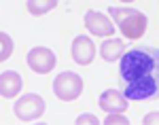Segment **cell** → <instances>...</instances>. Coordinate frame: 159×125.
I'll use <instances>...</instances> for the list:
<instances>
[{
	"label": "cell",
	"mask_w": 159,
	"mask_h": 125,
	"mask_svg": "<svg viewBox=\"0 0 159 125\" xmlns=\"http://www.w3.org/2000/svg\"><path fill=\"white\" fill-rule=\"evenodd\" d=\"M123 53H125V45H123L121 38H108V40H102V47H100V55H102V60H106V62H117V60H121Z\"/></svg>",
	"instance_id": "cell-10"
},
{
	"label": "cell",
	"mask_w": 159,
	"mask_h": 125,
	"mask_svg": "<svg viewBox=\"0 0 159 125\" xmlns=\"http://www.w3.org/2000/svg\"><path fill=\"white\" fill-rule=\"evenodd\" d=\"M129 119L123 113H108V117L104 119V125H127Z\"/></svg>",
	"instance_id": "cell-13"
},
{
	"label": "cell",
	"mask_w": 159,
	"mask_h": 125,
	"mask_svg": "<svg viewBox=\"0 0 159 125\" xmlns=\"http://www.w3.org/2000/svg\"><path fill=\"white\" fill-rule=\"evenodd\" d=\"M119 74L125 81L123 96L127 100H157L159 98V49L136 47L121 55Z\"/></svg>",
	"instance_id": "cell-1"
},
{
	"label": "cell",
	"mask_w": 159,
	"mask_h": 125,
	"mask_svg": "<svg viewBox=\"0 0 159 125\" xmlns=\"http://www.w3.org/2000/svg\"><path fill=\"white\" fill-rule=\"evenodd\" d=\"M142 123L144 125H155L157 123L159 125V113H148L144 119H142Z\"/></svg>",
	"instance_id": "cell-15"
},
{
	"label": "cell",
	"mask_w": 159,
	"mask_h": 125,
	"mask_svg": "<svg viewBox=\"0 0 159 125\" xmlns=\"http://www.w3.org/2000/svg\"><path fill=\"white\" fill-rule=\"evenodd\" d=\"M55 7H57V0H28V11L32 13L34 17L45 15V13H49Z\"/></svg>",
	"instance_id": "cell-11"
},
{
	"label": "cell",
	"mask_w": 159,
	"mask_h": 125,
	"mask_svg": "<svg viewBox=\"0 0 159 125\" xmlns=\"http://www.w3.org/2000/svg\"><path fill=\"white\" fill-rule=\"evenodd\" d=\"M13 53V40L7 32H0V64L7 62Z\"/></svg>",
	"instance_id": "cell-12"
},
{
	"label": "cell",
	"mask_w": 159,
	"mask_h": 125,
	"mask_svg": "<svg viewBox=\"0 0 159 125\" xmlns=\"http://www.w3.org/2000/svg\"><path fill=\"white\" fill-rule=\"evenodd\" d=\"M13 113L19 121H36L45 113V100L38 93H24L15 102Z\"/></svg>",
	"instance_id": "cell-4"
},
{
	"label": "cell",
	"mask_w": 159,
	"mask_h": 125,
	"mask_svg": "<svg viewBox=\"0 0 159 125\" xmlns=\"http://www.w3.org/2000/svg\"><path fill=\"white\" fill-rule=\"evenodd\" d=\"M98 125L100 119L96 117V114H81V117H76V125Z\"/></svg>",
	"instance_id": "cell-14"
},
{
	"label": "cell",
	"mask_w": 159,
	"mask_h": 125,
	"mask_svg": "<svg viewBox=\"0 0 159 125\" xmlns=\"http://www.w3.org/2000/svg\"><path fill=\"white\" fill-rule=\"evenodd\" d=\"M53 93L61 102L76 100L83 93V78L76 72H72V70H66V72L55 76V81H53Z\"/></svg>",
	"instance_id": "cell-3"
},
{
	"label": "cell",
	"mask_w": 159,
	"mask_h": 125,
	"mask_svg": "<svg viewBox=\"0 0 159 125\" xmlns=\"http://www.w3.org/2000/svg\"><path fill=\"white\" fill-rule=\"evenodd\" d=\"M108 15L115 19L112 24H117V28L121 30V34L129 40H136L140 38L144 32H147V15L136 9H129V7H110L108 9Z\"/></svg>",
	"instance_id": "cell-2"
},
{
	"label": "cell",
	"mask_w": 159,
	"mask_h": 125,
	"mask_svg": "<svg viewBox=\"0 0 159 125\" xmlns=\"http://www.w3.org/2000/svg\"><path fill=\"white\" fill-rule=\"evenodd\" d=\"M98 104H100V108L106 110V113H125V110L129 108V100L123 96L121 91H117V89H106V91H102Z\"/></svg>",
	"instance_id": "cell-8"
},
{
	"label": "cell",
	"mask_w": 159,
	"mask_h": 125,
	"mask_svg": "<svg viewBox=\"0 0 159 125\" xmlns=\"http://www.w3.org/2000/svg\"><path fill=\"white\" fill-rule=\"evenodd\" d=\"M24 87V78L15 70H4L0 74V96L2 98H15Z\"/></svg>",
	"instance_id": "cell-9"
},
{
	"label": "cell",
	"mask_w": 159,
	"mask_h": 125,
	"mask_svg": "<svg viewBox=\"0 0 159 125\" xmlns=\"http://www.w3.org/2000/svg\"><path fill=\"white\" fill-rule=\"evenodd\" d=\"M121 2H134V0H121Z\"/></svg>",
	"instance_id": "cell-16"
},
{
	"label": "cell",
	"mask_w": 159,
	"mask_h": 125,
	"mask_svg": "<svg viewBox=\"0 0 159 125\" xmlns=\"http://www.w3.org/2000/svg\"><path fill=\"white\" fill-rule=\"evenodd\" d=\"M96 57V45L89 36H76L72 40V60L81 66H89Z\"/></svg>",
	"instance_id": "cell-7"
},
{
	"label": "cell",
	"mask_w": 159,
	"mask_h": 125,
	"mask_svg": "<svg viewBox=\"0 0 159 125\" xmlns=\"http://www.w3.org/2000/svg\"><path fill=\"white\" fill-rule=\"evenodd\" d=\"M55 64H57V57L47 47H34V49H30V53H28V66L36 74H47V72H51L55 68Z\"/></svg>",
	"instance_id": "cell-5"
},
{
	"label": "cell",
	"mask_w": 159,
	"mask_h": 125,
	"mask_svg": "<svg viewBox=\"0 0 159 125\" xmlns=\"http://www.w3.org/2000/svg\"><path fill=\"white\" fill-rule=\"evenodd\" d=\"M85 28L93 36H110L115 32V24L100 11H87L85 13Z\"/></svg>",
	"instance_id": "cell-6"
}]
</instances>
